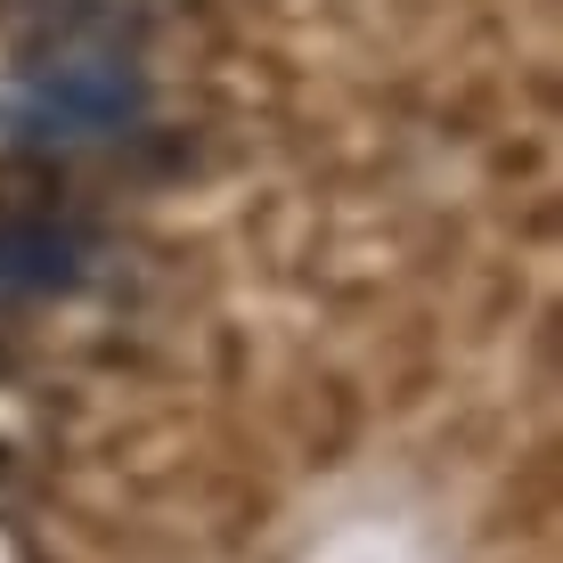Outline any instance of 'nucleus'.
<instances>
[{
	"label": "nucleus",
	"mask_w": 563,
	"mask_h": 563,
	"mask_svg": "<svg viewBox=\"0 0 563 563\" xmlns=\"http://www.w3.org/2000/svg\"><path fill=\"white\" fill-rule=\"evenodd\" d=\"M155 107L140 33L74 9L0 0V140L25 155H74L131 140Z\"/></svg>",
	"instance_id": "1"
},
{
	"label": "nucleus",
	"mask_w": 563,
	"mask_h": 563,
	"mask_svg": "<svg viewBox=\"0 0 563 563\" xmlns=\"http://www.w3.org/2000/svg\"><path fill=\"white\" fill-rule=\"evenodd\" d=\"M42 221H66V172L49 155H25L0 140V245L42 229Z\"/></svg>",
	"instance_id": "2"
},
{
	"label": "nucleus",
	"mask_w": 563,
	"mask_h": 563,
	"mask_svg": "<svg viewBox=\"0 0 563 563\" xmlns=\"http://www.w3.org/2000/svg\"><path fill=\"white\" fill-rule=\"evenodd\" d=\"M57 441V409H49V393L25 376L9 352H0V474L9 465H33Z\"/></svg>",
	"instance_id": "3"
},
{
	"label": "nucleus",
	"mask_w": 563,
	"mask_h": 563,
	"mask_svg": "<svg viewBox=\"0 0 563 563\" xmlns=\"http://www.w3.org/2000/svg\"><path fill=\"white\" fill-rule=\"evenodd\" d=\"M33 9H74V16H107V25H131V33H140L147 16L180 9V0H33Z\"/></svg>",
	"instance_id": "4"
},
{
	"label": "nucleus",
	"mask_w": 563,
	"mask_h": 563,
	"mask_svg": "<svg viewBox=\"0 0 563 563\" xmlns=\"http://www.w3.org/2000/svg\"><path fill=\"white\" fill-rule=\"evenodd\" d=\"M0 563H42V555H33V539L16 531V515H9V507H0Z\"/></svg>",
	"instance_id": "5"
}]
</instances>
